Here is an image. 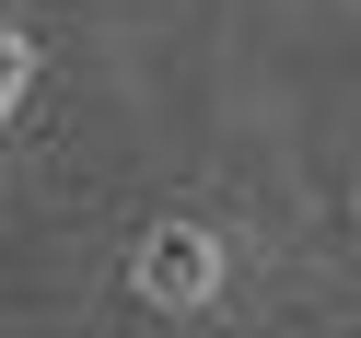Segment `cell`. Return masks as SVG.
I'll return each mask as SVG.
<instances>
[{
    "instance_id": "1",
    "label": "cell",
    "mask_w": 361,
    "mask_h": 338,
    "mask_svg": "<svg viewBox=\"0 0 361 338\" xmlns=\"http://www.w3.org/2000/svg\"><path fill=\"white\" fill-rule=\"evenodd\" d=\"M140 291H152V303H175V315H198V303L221 291V245L198 234V222H164V234L140 245Z\"/></svg>"
},
{
    "instance_id": "2",
    "label": "cell",
    "mask_w": 361,
    "mask_h": 338,
    "mask_svg": "<svg viewBox=\"0 0 361 338\" xmlns=\"http://www.w3.org/2000/svg\"><path fill=\"white\" fill-rule=\"evenodd\" d=\"M24 71H35V59H24V35L0 24V117H12V105H24Z\"/></svg>"
}]
</instances>
